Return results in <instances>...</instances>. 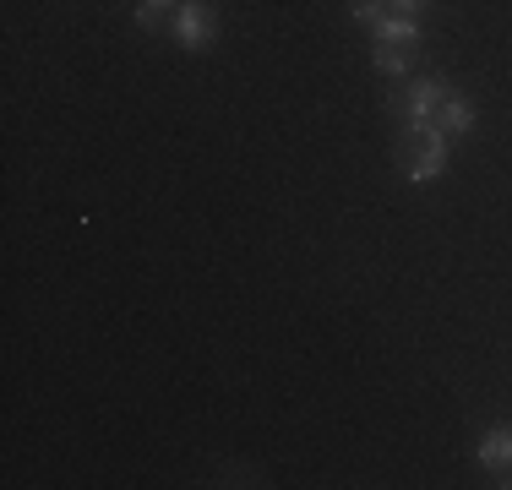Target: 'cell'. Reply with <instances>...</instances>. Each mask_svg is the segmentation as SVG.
I'll list each match as a JSON object with an SVG mask.
<instances>
[{
	"label": "cell",
	"mask_w": 512,
	"mask_h": 490,
	"mask_svg": "<svg viewBox=\"0 0 512 490\" xmlns=\"http://www.w3.org/2000/svg\"><path fill=\"white\" fill-rule=\"evenodd\" d=\"M180 0H137V28H158L164 17H175Z\"/></svg>",
	"instance_id": "obj_7"
},
{
	"label": "cell",
	"mask_w": 512,
	"mask_h": 490,
	"mask_svg": "<svg viewBox=\"0 0 512 490\" xmlns=\"http://www.w3.org/2000/svg\"><path fill=\"white\" fill-rule=\"evenodd\" d=\"M447 98H453V93H447V77H436V71H431V77H420V82H414V88H409L404 98H398V104H393V115L404 120V126H431V120H436V109H442Z\"/></svg>",
	"instance_id": "obj_1"
},
{
	"label": "cell",
	"mask_w": 512,
	"mask_h": 490,
	"mask_svg": "<svg viewBox=\"0 0 512 490\" xmlns=\"http://www.w3.org/2000/svg\"><path fill=\"white\" fill-rule=\"evenodd\" d=\"M409 60H414V49H398V44H376L371 49V66L382 71V77H404Z\"/></svg>",
	"instance_id": "obj_6"
},
{
	"label": "cell",
	"mask_w": 512,
	"mask_h": 490,
	"mask_svg": "<svg viewBox=\"0 0 512 490\" xmlns=\"http://www.w3.org/2000/svg\"><path fill=\"white\" fill-rule=\"evenodd\" d=\"M169 28H175V44L180 49H207L218 39V17L202 6V0H180L175 17H169Z\"/></svg>",
	"instance_id": "obj_2"
},
{
	"label": "cell",
	"mask_w": 512,
	"mask_h": 490,
	"mask_svg": "<svg viewBox=\"0 0 512 490\" xmlns=\"http://www.w3.org/2000/svg\"><path fill=\"white\" fill-rule=\"evenodd\" d=\"M349 17L365 22V28H376V22L387 17V0H349Z\"/></svg>",
	"instance_id": "obj_8"
},
{
	"label": "cell",
	"mask_w": 512,
	"mask_h": 490,
	"mask_svg": "<svg viewBox=\"0 0 512 490\" xmlns=\"http://www.w3.org/2000/svg\"><path fill=\"white\" fill-rule=\"evenodd\" d=\"M371 44H398V49H414V44H420V17H398V11H387V17L371 28Z\"/></svg>",
	"instance_id": "obj_4"
},
{
	"label": "cell",
	"mask_w": 512,
	"mask_h": 490,
	"mask_svg": "<svg viewBox=\"0 0 512 490\" xmlns=\"http://www.w3.org/2000/svg\"><path fill=\"white\" fill-rule=\"evenodd\" d=\"M474 458H480V469H512V425H491L474 441Z\"/></svg>",
	"instance_id": "obj_3"
},
{
	"label": "cell",
	"mask_w": 512,
	"mask_h": 490,
	"mask_svg": "<svg viewBox=\"0 0 512 490\" xmlns=\"http://www.w3.org/2000/svg\"><path fill=\"white\" fill-rule=\"evenodd\" d=\"M474 120H480V115H474V104H469V98H447V104L436 109V126H442L447 137H453V131H463V137H469V131H474Z\"/></svg>",
	"instance_id": "obj_5"
},
{
	"label": "cell",
	"mask_w": 512,
	"mask_h": 490,
	"mask_svg": "<svg viewBox=\"0 0 512 490\" xmlns=\"http://www.w3.org/2000/svg\"><path fill=\"white\" fill-rule=\"evenodd\" d=\"M387 11H398V17H420V11H431V0H387Z\"/></svg>",
	"instance_id": "obj_9"
}]
</instances>
